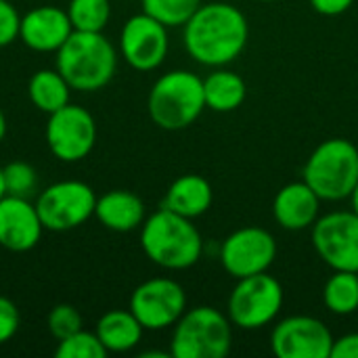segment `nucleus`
Wrapping results in <instances>:
<instances>
[{
    "label": "nucleus",
    "instance_id": "423d86ee",
    "mask_svg": "<svg viewBox=\"0 0 358 358\" xmlns=\"http://www.w3.org/2000/svg\"><path fill=\"white\" fill-rule=\"evenodd\" d=\"M302 180L323 201H342L358 185V147L348 138L323 141L308 157Z\"/></svg>",
    "mask_w": 358,
    "mask_h": 358
},
{
    "label": "nucleus",
    "instance_id": "cd10ccee",
    "mask_svg": "<svg viewBox=\"0 0 358 358\" xmlns=\"http://www.w3.org/2000/svg\"><path fill=\"white\" fill-rule=\"evenodd\" d=\"M82 315L78 313L76 306L71 304H57L50 313H48V319H46V325H48V331L50 336L59 342V340H65L73 334H78L82 329Z\"/></svg>",
    "mask_w": 358,
    "mask_h": 358
},
{
    "label": "nucleus",
    "instance_id": "bb28decb",
    "mask_svg": "<svg viewBox=\"0 0 358 358\" xmlns=\"http://www.w3.org/2000/svg\"><path fill=\"white\" fill-rule=\"evenodd\" d=\"M4 176V189L6 195H17V197H27L36 185H38V174L31 164L27 162H10L2 168Z\"/></svg>",
    "mask_w": 358,
    "mask_h": 358
},
{
    "label": "nucleus",
    "instance_id": "f3484780",
    "mask_svg": "<svg viewBox=\"0 0 358 358\" xmlns=\"http://www.w3.org/2000/svg\"><path fill=\"white\" fill-rule=\"evenodd\" d=\"M321 197L306 180H296L279 189L273 201V216L285 231L313 229L319 218Z\"/></svg>",
    "mask_w": 358,
    "mask_h": 358
},
{
    "label": "nucleus",
    "instance_id": "f704fd0d",
    "mask_svg": "<svg viewBox=\"0 0 358 358\" xmlns=\"http://www.w3.org/2000/svg\"><path fill=\"white\" fill-rule=\"evenodd\" d=\"M6 195V189H4V176H2V166H0V199Z\"/></svg>",
    "mask_w": 358,
    "mask_h": 358
},
{
    "label": "nucleus",
    "instance_id": "473e14b6",
    "mask_svg": "<svg viewBox=\"0 0 358 358\" xmlns=\"http://www.w3.org/2000/svg\"><path fill=\"white\" fill-rule=\"evenodd\" d=\"M4 136H6V117H4V113L0 109V143L4 141Z\"/></svg>",
    "mask_w": 358,
    "mask_h": 358
},
{
    "label": "nucleus",
    "instance_id": "20e7f679",
    "mask_svg": "<svg viewBox=\"0 0 358 358\" xmlns=\"http://www.w3.org/2000/svg\"><path fill=\"white\" fill-rule=\"evenodd\" d=\"M149 117L157 128L185 130L206 109L203 80L187 69H174L157 78L147 99Z\"/></svg>",
    "mask_w": 358,
    "mask_h": 358
},
{
    "label": "nucleus",
    "instance_id": "5701e85b",
    "mask_svg": "<svg viewBox=\"0 0 358 358\" xmlns=\"http://www.w3.org/2000/svg\"><path fill=\"white\" fill-rule=\"evenodd\" d=\"M323 302L334 315H355L358 310V273L334 271V275L325 281Z\"/></svg>",
    "mask_w": 358,
    "mask_h": 358
},
{
    "label": "nucleus",
    "instance_id": "412c9836",
    "mask_svg": "<svg viewBox=\"0 0 358 358\" xmlns=\"http://www.w3.org/2000/svg\"><path fill=\"white\" fill-rule=\"evenodd\" d=\"M143 331L145 327L138 323L132 310H109L99 319L96 329H94V334L99 336L107 352L132 350L141 342Z\"/></svg>",
    "mask_w": 358,
    "mask_h": 358
},
{
    "label": "nucleus",
    "instance_id": "aec40b11",
    "mask_svg": "<svg viewBox=\"0 0 358 358\" xmlns=\"http://www.w3.org/2000/svg\"><path fill=\"white\" fill-rule=\"evenodd\" d=\"M248 96L245 80L224 67H216L208 78H203V99L206 109H212L216 113H229L243 105Z\"/></svg>",
    "mask_w": 358,
    "mask_h": 358
},
{
    "label": "nucleus",
    "instance_id": "c85d7f7f",
    "mask_svg": "<svg viewBox=\"0 0 358 358\" xmlns=\"http://www.w3.org/2000/svg\"><path fill=\"white\" fill-rule=\"evenodd\" d=\"M21 15L8 0H0V48L13 44L19 38Z\"/></svg>",
    "mask_w": 358,
    "mask_h": 358
},
{
    "label": "nucleus",
    "instance_id": "f03ea898",
    "mask_svg": "<svg viewBox=\"0 0 358 358\" xmlns=\"http://www.w3.org/2000/svg\"><path fill=\"white\" fill-rule=\"evenodd\" d=\"M141 248L153 264L168 271H185L199 262L203 239L191 218L162 208L145 218Z\"/></svg>",
    "mask_w": 358,
    "mask_h": 358
},
{
    "label": "nucleus",
    "instance_id": "6e6552de",
    "mask_svg": "<svg viewBox=\"0 0 358 358\" xmlns=\"http://www.w3.org/2000/svg\"><path fill=\"white\" fill-rule=\"evenodd\" d=\"M96 195L82 180H61L44 189L36 199V210L46 231L63 233L82 227L94 216Z\"/></svg>",
    "mask_w": 358,
    "mask_h": 358
},
{
    "label": "nucleus",
    "instance_id": "1a4fd4ad",
    "mask_svg": "<svg viewBox=\"0 0 358 358\" xmlns=\"http://www.w3.org/2000/svg\"><path fill=\"white\" fill-rule=\"evenodd\" d=\"M313 245L331 271L358 273V214L331 212L313 224Z\"/></svg>",
    "mask_w": 358,
    "mask_h": 358
},
{
    "label": "nucleus",
    "instance_id": "9d476101",
    "mask_svg": "<svg viewBox=\"0 0 358 358\" xmlns=\"http://www.w3.org/2000/svg\"><path fill=\"white\" fill-rule=\"evenodd\" d=\"M46 143L50 153L67 164L84 159L96 143V124L88 109L67 103L48 115Z\"/></svg>",
    "mask_w": 358,
    "mask_h": 358
},
{
    "label": "nucleus",
    "instance_id": "a211bd4d",
    "mask_svg": "<svg viewBox=\"0 0 358 358\" xmlns=\"http://www.w3.org/2000/svg\"><path fill=\"white\" fill-rule=\"evenodd\" d=\"M96 220L113 233H130L145 222V203L138 195L124 189L107 191L96 197Z\"/></svg>",
    "mask_w": 358,
    "mask_h": 358
},
{
    "label": "nucleus",
    "instance_id": "2f4dec72",
    "mask_svg": "<svg viewBox=\"0 0 358 358\" xmlns=\"http://www.w3.org/2000/svg\"><path fill=\"white\" fill-rule=\"evenodd\" d=\"M310 4L319 15L338 17V15L346 13L355 4V0H310Z\"/></svg>",
    "mask_w": 358,
    "mask_h": 358
},
{
    "label": "nucleus",
    "instance_id": "6ab92c4d",
    "mask_svg": "<svg viewBox=\"0 0 358 358\" xmlns=\"http://www.w3.org/2000/svg\"><path fill=\"white\" fill-rule=\"evenodd\" d=\"M212 201L214 191L208 178H203L201 174H182L166 191L162 208L193 220L203 216L212 208Z\"/></svg>",
    "mask_w": 358,
    "mask_h": 358
},
{
    "label": "nucleus",
    "instance_id": "7ed1b4c3",
    "mask_svg": "<svg viewBox=\"0 0 358 358\" xmlns=\"http://www.w3.org/2000/svg\"><path fill=\"white\" fill-rule=\"evenodd\" d=\"M117 69V55L103 31H76L57 50V71L71 90L94 92L105 88Z\"/></svg>",
    "mask_w": 358,
    "mask_h": 358
},
{
    "label": "nucleus",
    "instance_id": "dca6fc26",
    "mask_svg": "<svg viewBox=\"0 0 358 358\" xmlns=\"http://www.w3.org/2000/svg\"><path fill=\"white\" fill-rule=\"evenodd\" d=\"M73 34V25L65 8L36 6L21 17L19 38L36 52H57L65 40Z\"/></svg>",
    "mask_w": 358,
    "mask_h": 358
},
{
    "label": "nucleus",
    "instance_id": "72a5a7b5",
    "mask_svg": "<svg viewBox=\"0 0 358 358\" xmlns=\"http://www.w3.org/2000/svg\"><path fill=\"white\" fill-rule=\"evenodd\" d=\"M350 199H352V210L358 214V185L357 189L352 191V195H350Z\"/></svg>",
    "mask_w": 358,
    "mask_h": 358
},
{
    "label": "nucleus",
    "instance_id": "f8f14e48",
    "mask_svg": "<svg viewBox=\"0 0 358 358\" xmlns=\"http://www.w3.org/2000/svg\"><path fill=\"white\" fill-rule=\"evenodd\" d=\"M277 258L275 237L260 227H243L233 231L220 248L222 268L233 279L268 273Z\"/></svg>",
    "mask_w": 358,
    "mask_h": 358
},
{
    "label": "nucleus",
    "instance_id": "39448f33",
    "mask_svg": "<svg viewBox=\"0 0 358 358\" xmlns=\"http://www.w3.org/2000/svg\"><path fill=\"white\" fill-rule=\"evenodd\" d=\"M233 346V323L214 306L185 310L174 323L170 357L224 358Z\"/></svg>",
    "mask_w": 358,
    "mask_h": 358
},
{
    "label": "nucleus",
    "instance_id": "0eeeda50",
    "mask_svg": "<svg viewBox=\"0 0 358 358\" xmlns=\"http://www.w3.org/2000/svg\"><path fill=\"white\" fill-rule=\"evenodd\" d=\"M283 287L273 275L258 273L243 277L237 279L231 292L227 317L235 327L254 331L275 321L283 308Z\"/></svg>",
    "mask_w": 358,
    "mask_h": 358
},
{
    "label": "nucleus",
    "instance_id": "ddd939ff",
    "mask_svg": "<svg viewBox=\"0 0 358 358\" xmlns=\"http://www.w3.org/2000/svg\"><path fill=\"white\" fill-rule=\"evenodd\" d=\"M120 52L136 71L157 69L168 55V27L145 10L130 17L120 34Z\"/></svg>",
    "mask_w": 358,
    "mask_h": 358
},
{
    "label": "nucleus",
    "instance_id": "b1692460",
    "mask_svg": "<svg viewBox=\"0 0 358 358\" xmlns=\"http://www.w3.org/2000/svg\"><path fill=\"white\" fill-rule=\"evenodd\" d=\"M65 10L76 31H103L111 17L109 0H69Z\"/></svg>",
    "mask_w": 358,
    "mask_h": 358
},
{
    "label": "nucleus",
    "instance_id": "c9c22d12",
    "mask_svg": "<svg viewBox=\"0 0 358 358\" xmlns=\"http://www.w3.org/2000/svg\"><path fill=\"white\" fill-rule=\"evenodd\" d=\"M258 2H277V0H258Z\"/></svg>",
    "mask_w": 358,
    "mask_h": 358
},
{
    "label": "nucleus",
    "instance_id": "2eb2a0df",
    "mask_svg": "<svg viewBox=\"0 0 358 358\" xmlns=\"http://www.w3.org/2000/svg\"><path fill=\"white\" fill-rule=\"evenodd\" d=\"M44 224L27 197L4 195L0 199V248L21 254L38 245Z\"/></svg>",
    "mask_w": 358,
    "mask_h": 358
},
{
    "label": "nucleus",
    "instance_id": "a878e982",
    "mask_svg": "<svg viewBox=\"0 0 358 358\" xmlns=\"http://www.w3.org/2000/svg\"><path fill=\"white\" fill-rule=\"evenodd\" d=\"M109 352L99 340V336L84 329L65 340H59V346L55 350L57 358H105Z\"/></svg>",
    "mask_w": 358,
    "mask_h": 358
},
{
    "label": "nucleus",
    "instance_id": "4468645a",
    "mask_svg": "<svg viewBox=\"0 0 358 358\" xmlns=\"http://www.w3.org/2000/svg\"><path fill=\"white\" fill-rule=\"evenodd\" d=\"M334 336L323 321L296 315L279 321L271 336V348L279 358H329Z\"/></svg>",
    "mask_w": 358,
    "mask_h": 358
},
{
    "label": "nucleus",
    "instance_id": "393cba45",
    "mask_svg": "<svg viewBox=\"0 0 358 358\" xmlns=\"http://www.w3.org/2000/svg\"><path fill=\"white\" fill-rule=\"evenodd\" d=\"M201 4V0H143V10L166 27H178L185 25Z\"/></svg>",
    "mask_w": 358,
    "mask_h": 358
},
{
    "label": "nucleus",
    "instance_id": "f257e3e1",
    "mask_svg": "<svg viewBox=\"0 0 358 358\" xmlns=\"http://www.w3.org/2000/svg\"><path fill=\"white\" fill-rule=\"evenodd\" d=\"M182 27L187 52L208 67H224L235 61L250 40L245 15L229 2L201 4Z\"/></svg>",
    "mask_w": 358,
    "mask_h": 358
},
{
    "label": "nucleus",
    "instance_id": "9b49d317",
    "mask_svg": "<svg viewBox=\"0 0 358 358\" xmlns=\"http://www.w3.org/2000/svg\"><path fill=\"white\" fill-rule=\"evenodd\" d=\"M130 310L145 329H168L187 310V294L182 285L174 279H149L132 292Z\"/></svg>",
    "mask_w": 358,
    "mask_h": 358
},
{
    "label": "nucleus",
    "instance_id": "c756f323",
    "mask_svg": "<svg viewBox=\"0 0 358 358\" xmlns=\"http://www.w3.org/2000/svg\"><path fill=\"white\" fill-rule=\"evenodd\" d=\"M17 329H19L17 306L8 298L0 296V344H6L10 338H15Z\"/></svg>",
    "mask_w": 358,
    "mask_h": 358
},
{
    "label": "nucleus",
    "instance_id": "4be33fe9",
    "mask_svg": "<svg viewBox=\"0 0 358 358\" xmlns=\"http://www.w3.org/2000/svg\"><path fill=\"white\" fill-rule=\"evenodd\" d=\"M69 90L71 86L65 82V78L57 69H40L29 78V84H27L29 101L42 113H48V115L69 103Z\"/></svg>",
    "mask_w": 358,
    "mask_h": 358
},
{
    "label": "nucleus",
    "instance_id": "7c9ffc66",
    "mask_svg": "<svg viewBox=\"0 0 358 358\" xmlns=\"http://www.w3.org/2000/svg\"><path fill=\"white\" fill-rule=\"evenodd\" d=\"M329 358H358V334H346L338 340L334 338Z\"/></svg>",
    "mask_w": 358,
    "mask_h": 358
}]
</instances>
